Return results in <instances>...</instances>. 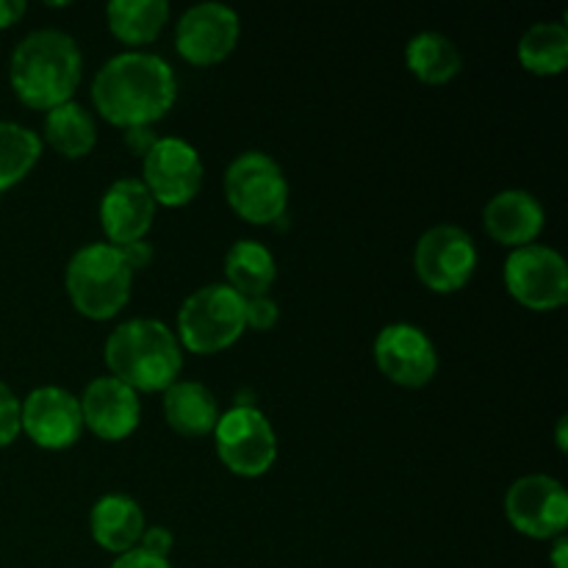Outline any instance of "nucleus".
I'll return each mask as SVG.
<instances>
[{"label":"nucleus","instance_id":"obj_1","mask_svg":"<svg viewBox=\"0 0 568 568\" xmlns=\"http://www.w3.org/2000/svg\"><path fill=\"white\" fill-rule=\"evenodd\" d=\"M178 100L175 70L161 55L120 53L105 61L92 83V103L116 128H150Z\"/></svg>","mask_w":568,"mask_h":568},{"label":"nucleus","instance_id":"obj_2","mask_svg":"<svg viewBox=\"0 0 568 568\" xmlns=\"http://www.w3.org/2000/svg\"><path fill=\"white\" fill-rule=\"evenodd\" d=\"M81 75L83 59L75 39L55 28L28 33L11 53V89L28 109L50 111L70 103L81 87Z\"/></svg>","mask_w":568,"mask_h":568},{"label":"nucleus","instance_id":"obj_3","mask_svg":"<svg viewBox=\"0 0 568 568\" xmlns=\"http://www.w3.org/2000/svg\"><path fill=\"white\" fill-rule=\"evenodd\" d=\"M111 377L133 392H166L183 369V347L159 320H131L105 338Z\"/></svg>","mask_w":568,"mask_h":568},{"label":"nucleus","instance_id":"obj_4","mask_svg":"<svg viewBox=\"0 0 568 568\" xmlns=\"http://www.w3.org/2000/svg\"><path fill=\"white\" fill-rule=\"evenodd\" d=\"M64 283L78 314L105 322L114 320L131 300L133 270L114 244L94 242L72 255Z\"/></svg>","mask_w":568,"mask_h":568},{"label":"nucleus","instance_id":"obj_5","mask_svg":"<svg viewBox=\"0 0 568 568\" xmlns=\"http://www.w3.org/2000/svg\"><path fill=\"white\" fill-rule=\"evenodd\" d=\"M244 303L225 283L203 286L183 300L178 311V342L194 355H216L233 347L247 331Z\"/></svg>","mask_w":568,"mask_h":568},{"label":"nucleus","instance_id":"obj_6","mask_svg":"<svg viewBox=\"0 0 568 568\" xmlns=\"http://www.w3.org/2000/svg\"><path fill=\"white\" fill-rule=\"evenodd\" d=\"M227 205L250 225H272L288 209V183L281 164L261 150L242 153L225 172Z\"/></svg>","mask_w":568,"mask_h":568},{"label":"nucleus","instance_id":"obj_7","mask_svg":"<svg viewBox=\"0 0 568 568\" xmlns=\"http://www.w3.org/2000/svg\"><path fill=\"white\" fill-rule=\"evenodd\" d=\"M216 455L239 477H261L277 458V438L270 419L255 405H236L214 427Z\"/></svg>","mask_w":568,"mask_h":568},{"label":"nucleus","instance_id":"obj_8","mask_svg":"<svg viewBox=\"0 0 568 568\" xmlns=\"http://www.w3.org/2000/svg\"><path fill=\"white\" fill-rule=\"evenodd\" d=\"M505 286L525 308L558 311L568 300V266L558 250L547 244H527L505 261Z\"/></svg>","mask_w":568,"mask_h":568},{"label":"nucleus","instance_id":"obj_9","mask_svg":"<svg viewBox=\"0 0 568 568\" xmlns=\"http://www.w3.org/2000/svg\"><path fill=\"white\" fill-rule=\"evenodd\" d=\"M419 281L436 294L460 292L477 270V247L458 225H436L422 233L414 250Z\"/></svg>","mask_w":568,"mask_h":568},{"label":"nucleus","instance_id":"obj_10","mask_svg":"<svg viewBox=\"0 0 568 568\" xmlns=\"http://www.w3.org/2000/svg\"><path fill=\"white\" fill-rule=\"evenodd\" d=\"M505 514L521 536L536 541L566 536L568 494L564 483L549 475L519 477L505 494Z\"/></svg>","mask_w":568,"mask_h":568},{"label":"nucleus","instance_id":"obj_11","mask_svg":"<svg viewBox=\"0 0 568 568\" xmlns=\"http://www.w3.org/2000/svg\"><path fill=\"white\" fill-rule=\"evenodd\" d=\"M142 183L155 205L183 209L203 189V161L189 142L164 136L142 159Z\"/></svg>","mask_w":568,"mask_h":568},{"label":"nucleus","instance_id":"obj_12","mask_svg":"<svg viewBox=\"0 0 568 568\" xmlns=\"http://www.w3.org/2000/svg\"><path fill=\"white\" fill-rule=\"evenodd\" d=\"M242 37V20L231 6L197 3L183 11L175 26V48L183 61L211 67L225 61Z\"/></svg>","mask_w":568,"mask_h":568},{"label":"nucleus","instance_id":"obj_13","mask_svg":"<svg viewBox=\"0 0 568 568\" xmlns=\"http://www.w3.org/2000/svg\"><path fill=\"white\" fill-rule=\"evenodd\" d=\"M377 369L403 388H422L436 377L438 353L422 327L397 322L386 325L375 338Z\"/></svg>","mask_w":568,"mask_h":568},{"label":"nucleus","instance_id":"obj_14","mask_svg":"<svg viewBox=\"0 0 568 568\" xmlns=\"http://www.w3.org/2000/svg\"><path fill=\"white\" fill-rule=\"evenodd\" d=\"M22 433L42 449H70L83 433L81 403L67 388H33L22 399Z\"/></svg>","mask_w":568,"mask_h":568},{"label":"nucleus","instance_id":"obj_15","mask_svg":"<svg viewBox=\"0 0 568 568\" xmlns=\"http://www.w3.org/2000/svg\"><path fill=\"white\" fill-rule=\"evenodd\" d=\"M78 403H81L83 427H89L103 442H122L136 430L142 419L139 394L111 375L94 377L83 388V397Z\"/></svg>","mask_w":568,"mask_h":568},{"label":"nucleus","instance_id":"obj_16","mask_svg":"<svg viewBox=\"0 0 568 568\" xmlns=\"http://www.w3.org/2000/svg\"><path fill=\"white\" fill-rule=\"evenodd\" d=\"M155 200L136 178H122L109 186L100 203V225H103L105 239L114 247L139 242L148 236L155 220Z\"/></svg>","mask_w":568,"mask_h":568},{"label":"nucleus","instance_id":"obj_17","mask_svg":"<svg viewBox=\"0 0 568 568\" xmlns=\"http://www.w3.org/2000/svg\"><path fill=\"white\" fill-rule=\"evenodd\" d=\"M483 222H486V231L494 242L519 250L527 247V244H536V239L544 231V222H547V214H544V205L530 192L508 189V192H499L488 200L486 211H483Z\"/></svg>","mask_w":568,"mask_h":568},{"label":"nucleus","instance_id":"obj_18","mask_svg":"<svg viewBox=\"0 0 568 568\" xmlns=\"http://www.w3.org/2000/svg\"><path fill=\"white\" fill-rule=\"evenodd\" d=\"M92 538L100 549L111 555H125L139 547V538L144 532V514L131 497L125 494H105L94 503L89 516Z\"/></svg>","mask_w":568,"mask_h":568},{"label":"nucleus","instance_id":"obj_19","mask_svg":"<svg viewBox=\"0 0 568 568\" xmlns=\"http://www.w3.org/2000/svg\"><path fill=\"white\" fill-rule=\"evenodd\" d=\"M164 416L178 436L203 438L214 433L222 414L216 397L203 383L175 381L164 392Z\"/></svg>","mask_w":568,"mask_h":568},{"label":"nucleus","instance_id":"obj_20","mask_svg":"<svg viewBox=\"0 0 568 568\" xmlns=\"http://www.w3.org/2000/svg\"><path fill=\"white\" fill-rule=\"evenodd\" d=\"M225 277L233 292L244 300L266 297L277 277L275 258L264 244L253 242V239H242L233 244L225 255Z\"/></svg>","mask_w":568,"mask_h":568},{"label":"nucleus","instance_id":"obj_21","mask_svg":"<svg viewBox=\"0 0 568 568\" xmlns=\"http://www.w3.org/2000/svg\"><path fill=\"white\" fill-rule=\"evenodd\" d=\"M105 20L120 42L139 48L161 37L170 20V3L166 0H114L105 6Z\"/></svg>","mask_w":568,"mask_h":568},{"label":"nucleus","instance_id":"obj_22","mask_svg":"<svg viewBox=\"0 0 568 568\" xmlns=\"http://www.w3.org/2000/svg\"><path fill=\"white\" fill-rule=\"evenodd\" d=\"M44 139L64 159H83L98 144V125H94V116L81 103L70 100V103H61L48 111V116H44Z\"/></svg>","mask_w":568,"mask_h":568},{"label":"nucleus","instance_id":"obj_23","mask_svg":"<svg viewBox=\"0 0 568 568\" xmlns=\"http://www.w3.org/2000/svg\"><path fill=\"white\" fill-rule=\"evenodd\" d=\"M405 64H408V70L422 83L444 87V83H449L458 75L460 67H464V59H460L453 39L436 31H425L416 33L408 42V48H405Z\"/></svg>","mask_w":568,"mask_h":568},{"label":"nucleus","instance_id":"obj_24","mask_svg":"<svg viewBox=\"0 0 568 568\" xmlns=\"http://www.w3.org/2000/svg\"><path fill=\"white\" fill-rule=\"evenodd\" d=\"M516 53L532 75H560L568 67V28L564 22H536L519 39Z\"/></svg>","mask_w":568,"mask_h":568},{"label":"nucleus","instance_id":"obj_25","mask_svg":"<svg viewBox=\"0 0 568 568\" xmlns=\"http://www.w3.org/2000/svg\"><path fill=\"white\" fill-rule=\"evenodd\" d=\"M42 155V139L17 122L0 120V194L22 181Z\"/></svg>","mask_w":568,"mask_h":568},{"label":"nucleus","instance_id":"obj_26","mask_svg":"<svg viewBox=\"0 0 568 568\" xmlns=\"http://www.w3.org/2000/svg\"><path fill=\"white\" fill-rule=\"evenodd\" d=\"M22 433V403L17 394L0 381V449L14 444V438Z\"/></svg>","mask_w":568,"mask_h":568},{"label":"nucleus","instance_id":"obj_27","mask_svg":"<svg viewBox=\"0 0 568 568\" xmlns=\"http://www.w3.org/2000/svg\"><path fill=\"white\" fill-rule=\"evenodd\" d=\"M277 320H281V308H277V303L270 294L244 303V322H247V327H253V331H272V327L277 325Z\"/></svg>","mask_w":568,"mask_h":568},{"label":"nucleus","instance_id":"obj_28","mask_svg":"<svg viewBox=\"0 0 568 568\" xmlns=\"http://www.w3.org/2000/svg\"><path fill=\"white\" fill-rule=\"evenodd\" d=\"M172 544H175V538L166 527H144L142 538H139V549L155 555V558H166L172 552Z\"/></svg>","mask_w":568,"mask_h":568},{"label":"nucleus","instance_id":"obj_29","mask_svg":"<svg viewBox=\"0 0 568 568\" xmlns=\"http://www.w3.org/2000/svg\"><path fill=\"white\" fill-rule=\"evenodd\" d=\"M111 568H172L166 558H155V555L144 552V549H131L125 555H116Z\"/></svg>","mask_w":568,"mask_h":568},{"label":"nucleus","instance_id":"obj_30","mask_svg":"<svg viewBox=\"0 0 568 568\" xmlns=\"http://www.w3.org/2000/svg\"><path fill=\"white\" fill-rule=\"evenodd\" d=\"M116 250H120L125 264L133 270V275H136L139 270H144V266H150V261H153V247H150L144 239H139V242H131V244H122V247Z\"/></svg>","mask_w":568,"mask_h":568},{"label":"nucleus","instance_id":"obj_31","mask_svg":"<svg viewBox=\"0 0 568 568\" xmlns=\"http://www.w3.org/2000/svg\"><path fill=\"white\" fill-rule=\"evenodd\" d=\"M155 142H159V136H155L150 128H128V131H125L128 150H131L133 155H139V159H144V155L153 150Z\"/></svg>","mask_w":568,"mask_h":568},{"label":"nucleus","instance_id":"obj_32","mask_svg":"<svg viewBox=\"0 0 568 568\" xmlns=\"http://www.w3.org/2000/svg\"><path fill=\"white\" fill-rule=\"evenodd\" d=\"M26 9L28 6L22 3V0H0V31H3V28H11L14 22H20Z\"/></svg>","mask_w":568,"mask_h":568},{"label":"nucleus","instance_id":"obj_33","mask_svg":"<svg viewBox=\"0 0 568 568\" xmlns=\"http://www.w3.org/2000/svg\"><path fill=\"white\" fill-rule=\"evenodd\" d=\"M549 560H552V568H568V541H566V536L555 538V547H552V555H549Z\"/></svg>","mask_w":568,"mask_h":568},{"label":"nucleus","instance_id":"obj_34","mask_svg":"<svg viewBox=\"0 0 568 568\" xmlns=\"http://www.w3.org/2000/svg\"><path fill=\"white\" fill-rule=\"evenodd\" d=\"M558 447H560V453H566V447H568L566 444V416L558 422Z\"/></svg>","mask_w":568,"mask_h":568}]
</instances>
